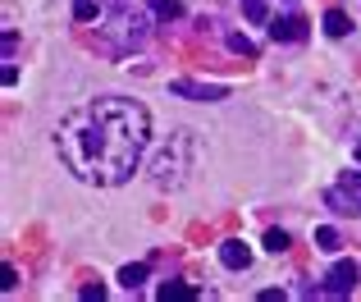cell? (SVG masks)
<instances>
[{"label": "cell", "instance_id": "1", "mask_svg": "<svg viewBox=\"0 0 361 302\" xmlns=\"http://www.w3.org/2000/svg\"><path fill=\"white\" fill-rule=\"evenodd\" d=\"M151 143V115L133 97H97L64 115L55 151L64 169L92 188H119L133 179L142 151Z\"/></svg>", "mask_w": 361, "mask_h": 302}, {"label": "cell", "instance_id": "2", "mask_svg": "<svg viewBox=\"0 0 361 302\" xmlns=\"http://www.w3.org/2000/svg\"><path fill=\"white\" fill-rule=\"evenodd\" d=\"M197 165V138L188 133V128H178V133H169V143L151 156V165H147V179L156 188H183L188 183V169Z\"/></svg>", "mask_w": 361, "mask_h": 302}, {"label": "cell", "instance_id": "3", "mask_svg": "<svg viewBox=\"0 0 361 302\" xmlns=\"http://www.w3.org/2000/svg\"><path fill=\"white\" fill-rule=\"evenodd\" d=\"M106 42L115 46L119 55L137 51V46L147 42V18H142L137 9H119V14H115V18L106 23Z\"/></svg>", "mask_w": 361, "mask_h": 302}, {"label": "cell", "instance_id": "4", "mask_svg": "<svg viewBox=\"0 0 361 302\" xmlns=\"http://www.w3.org/2000/svg\"><path fill=\"white\" fill-rule=\"evenodd\" d=\"M357 284H361V266H357L353 257H348V261H338V266L325 275V289H320V294H329V298H348Z\"/></svg>", "mask_w": 361, "mask_h": 302}, {"label": "cell", "instance_id": "5", "mask_svg": "<svg viewBox=\"0 0 361 302\" xmlns=\"http://www.w3.org/2000/svg\"><path fill=\"white\" fill-rule=\"evenodd\" d=\"M169 92H174V97H188V101H220V97H229L224 87H215V83H197V78H174Z\"/></svg>", "mask_w": 361, "mask_h": 302}, {"label": "cell", "instance_id": "6", "mask_svg": "<svg viewBox=\"0 0 361 302\" xmlns=\"http://www.w3.org/2000/svg\"><path fill=\"white\" fill-rule=\"evenodd\" d=\"M325 206H329L334 215H353V220L361 215V197H357V188H348V183L329 188V193H325Z\"/></svg>", "mask_w": 361, "mask_h": 302}, {"label": "cell", "instance_id": "7", "mask_svg": "<svg viewBox=\"0 0 361 302\" xmlns=\"http://www.w3.org/2000/svg\"><path fill=\"white\" fill-rule=\"evenodd\" d=\"M270 37L274 42H307V18H298V14L270 18Z\"/></svg>", "mask_w": 361, "mask_h": 302}, {"label": "cell", "instance_id": "8", "mask_svg": "<svg viewBox=\"0 0 361 302\" xmlns=\"http://www.w3.org/2000/svg\"><path fill=\"white\" fill-rule=\"evenodd\" d=\"M220 261L229 270H247L252 266V248H247V243H238V238H224L220 243Z\"/></svg>", "mask_w": 361, "mask_h": 302}, {"label": "cell", "instance_id": "9", "mask_svg": "<svg viewBox=\"0 0 361 302\" xmlns=\"http://www.w3.org/2000/svg\"><path fill=\"white\" fill-rule=\"evenodd\" d=\"M178 298H202V289L183 284V279H169V284H160V302H178Z\"/></svg>", "mask_w": 361, "mask_h": 302}, {"label": "cell", "instance_id": "10", "mask_svg": "<svg viewBox=\"0 0 361 302\" xmlns=\"http://www.w3.org/2000/svg\"><path fill=\"white\" fill-rule=\"evenodd\" d=\"M325 32L329 37H348V32H353V18H348L343 9H329V14H325Z\"/></svg>", "mask_w": 361, "mask_h": 302}, {"label": "cell", "instance_id": "11", "mask_svg": "<svg viewBox=\"0 0 361 302\" xmlns=\"http://www.w3.org/2000/svg\"><path fill=\"white\" fill-rule=\"evenodd\" d=\"M142 279H147V261H137V266H123V270H119V284L128 289V294H133V289H142Z\"/></svg>", "mask_w": 361, "mask_h": 302}, {"label": "cell", "instance_id": "12", "mask_svg": "<svg viewBox=\"0 0 361 302\" xmlns=\"http://www.w3.org/2000/svg\"><path fill=\"white\" fill-rule=\"evenodd\" d=\"M316 248H320V252H338V248H343V238H338V229H329V224H320V229H316Z\"/></svg>", "mask_w": 361, "mask_h": 302}, {"label": "cell", "instance_id": "13", "mask_svg": "<svg viewBox=\"0 0 361 302\" xmlns=\"http://www.w3.org/2000/svg\"><path fill=\"white\" fill-rule=\"evenodd\" d=\"M151 14L169 23V18H183V5H178V0H151Z\"/></svg>", "mask_w": 361, "mask_h": 302}, {"label": "cell", "instance_id": "14", "mask_svg": "<svg viewBox=\"0 0 361 302\" xmlns=\"http://www.w3.org/2000/svg\"><path fill=\"white\" fill-rule=\"evenodd\" d=\"M73 18H78V23H92V18H101L97 0H73Z\"/></svg>", "mask_w": 361, "mask_h": 302}, {"label": "cell", "instance_id": "15", "mask_svg": "<svg viewBox=\"0 0 361 302\" xmlns=\"http://www.w3.org/2000/svg\"><path fill=\"white\" fill-rule=\"evenodd\" d=\"M243 14L252 18V23H270V9H265V0H243Z\"/></svg>", "mask_w": 361, "mask_h": 302}, {"label": "cell", "instance_id": "16", "mask_svg": "<svg viewBox=\"0 0 361 302\" xmlns=\"http://www.w3.org/2000/svg\"><path fill=\"white\" fill-rule=\"evenodd\" d=\"M265 252H288V234L270 229V234H265Z\"/></svg>", "mask_w": 361, "mask_h": 302}, {"label": "cell", "instance_id": "17", "mask_svg": "<svg viewBox=\"0 0 361 302\" xmlns=\"http://www.w3.org/2000/svg\"><path fill=\"white\" fill-rule=\"evenodd\" d=\"M229 51H238V55H247V60H252V55H256V42H247L243 32H233V37H229Z\"/></svg>", "mask_w": 361, "mask_h": 302}, {"label": "cell", "instance_id": "18", "mask_svg": "<svg viewBox=\"0 0 361 302\" xmlns=\"http://www.w3.org/2000/svg\"><path fill=\"white\" fill-rule=\"evenodd\" d=\"M14 51H18V37H14V28H5V60H14Z\"/></svg>", "mask_w": 361, "mask_h": 302}, {"label": "cell", "instance_id": "19", "mask_svg": "<svg viewBox=\"0 0 361 302\" xmlns=\"http://www.w3.org/2000/svg\"><path fill=\"white\" fill-rule=\"evenodd\" d=\"M338 183H348V188H361V169H343V179Z\"/></svg>", "mask_w": 361, "mask_h": 302}, {"label": "cell", "instance_id": "20", "mask_svg": "<svg viewBox=\"0 0 361 302\" xmlns=\"http://www.w3.org/2000/svg\"><path fill=\"white\" fill-rule=\"evenodd\" d=\"M82 298H87V302H101V298H106V289H101V284H87V289H82Z\"/></svg>", "mask_w": 361, "mask_h": 302}, {"label": "cell", "instance_id": "21", "mask_svg": "<svg viewBox=\"0 0 361 302\" xmlns=\"http://www.w3.org/2000/svg\"><path fill=\"white\" fill-rule=\"evenodd\" d=\"M14 284H18V270L5 266V294H14Z\"/></svg>", "mask_w": 361, "mask_h": 302}, {"label": "cell", "instance_id": "22", "mask_svg": "<svg viewBox=\"0 0 361 302\" xmlns=\"http://www.w3.org/2000/svg\"><path fill=\"white\" fill-rule=\"evenodd\" d=\"M357 165H361V147H357Z\"/></svg>", "mask_w": 361, "mask_h": 302}]
</instances>
